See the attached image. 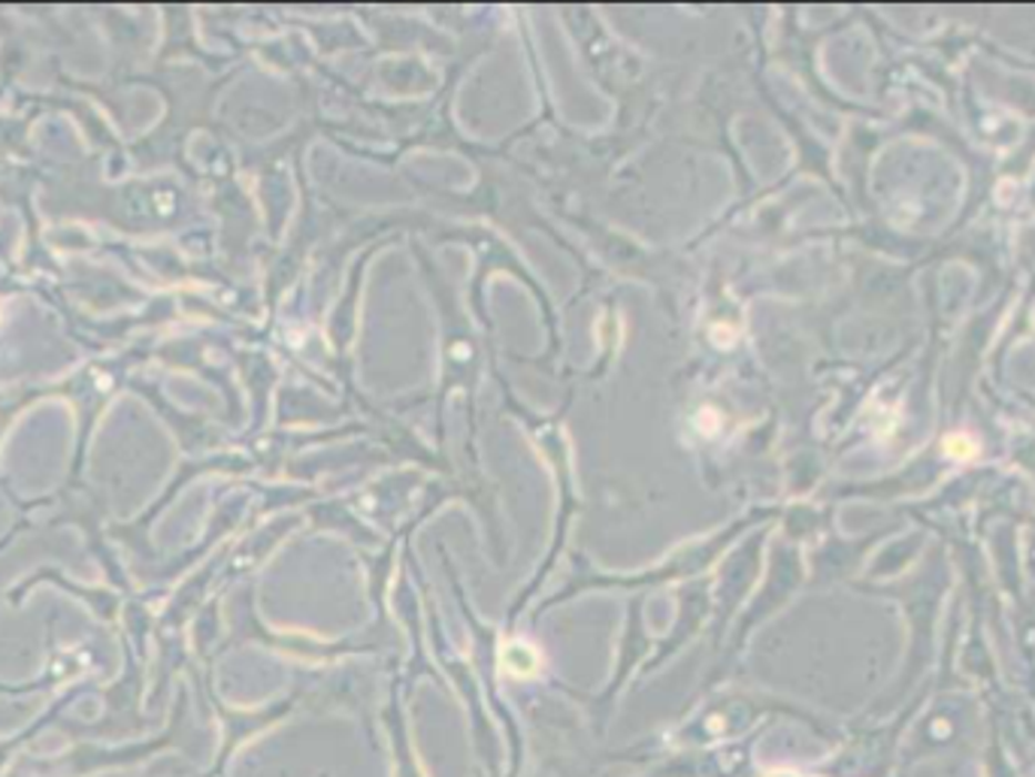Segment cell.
I'll use <instances>...</instances> for the list:
<instances>
[{"label": "cell", "instance_id": "obj_1", "mask_svg": "<svg viewBox=\"0 0 1035 777\" xmlns=\"http://www.w3.org/2000/svg\"><path fill=\"white\" fill-rule=\"evenodd\" d=\"M503 668L515 677H530L539 668V656L527 644H509L503 651Z\"/></svg>", "mask_w": 1035, "mask_h": 777}, {"label": "cell", "instance_id": "obj_2", "mask_svg": "<svg viewBox=\"0 0 1035 777\" xmlns=\"http://www.w3.org/2000/svg\"><path fill=\"white\" fill-rule=\"evenodd\" d=\"M945 451L951 457H960V460H966V457L975 454V442H972L968 436H947Z\"/></svg>", "mask_w": 1035, "mask_h": 777}]
</instances>
